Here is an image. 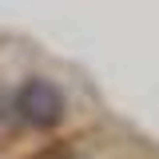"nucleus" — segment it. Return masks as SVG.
Segmentation results:
<instances>
[{
    "mask_svg": "<svg viewBox=\"0 0 159 159\" xmlns=\"http://www.w3.org/2000/svg\"><path fill=\"white\" fill-rule=\"evenodd\" d=\"M99 111L92 88L68 72L64 64L36 56L28 64V72L16 84V127H20V143H48V139L72 135L80 127L99 123Z\"/></svg>",
    "mask_w": 159,
    "mask_h": 159,
    "instance_id": "obj_1",
    "label": "nucleus"
},
{
    "mask_svg": "<svg viewBox=\"0 0 159 159\" xmlns=\"http://www.w3.org/2000/svg\"><path fill=\"white\" fill-rule=\"evenodd\" d=\"M36 60L32 48H24L16 40L0 36V151L20 143V127H16V84L28 72V64Z\"/></svg>",
    "mask_w": 159,
    "mask_h": 159,
    "instance_id": "obj_2",
    "label": "nucleus"
},
{
    "mask_svg": "<svg viewBox=\"0 0 159 159\" xmlns=\"http://www.w3.org/2000/svg\"><path fill=\"white\" fill-rule=\"evenodd\" d=\"M80 159H159V155L143 139H135L123 127H111V123L99 119L92 127V135H88V147L80 151Z\"/></svg>",
    "mask_w": 159,
    "mask_h": 159,
    "instance_id": "obj_3",
    "label": "nucleus"
}]
</instances>
